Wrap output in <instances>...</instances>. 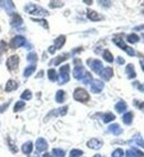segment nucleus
Here are the masks:
<instances>
[{
  "label": "nucleus",
  "mask_w": 144,
  "mask_h": 157,
  "mask_svg": "<svg viewBox=\"0 0 144 157\" xmlns=\"http://www.w3.org/2000/svg\"><path fill=\"white\" fill-rule=\"evenodd\" d=\"M23 10L29 15L33 16H41V17H45V16H49V12L42 8V7L38 6V5H34V3H27L24 6Z\"/></svg>",
  "instance_id": "nucleus-1"
},
{
  "label": "nucleus",
  "mask_w": 144,
  "mask_h": 157,
  "mask_svg": "<svg viewBox=\"0 0 144 157\" xmlns=\"http://www.w3.org/2000/svg\"><path fill=\"white\" fill-rule=\"evenodd\" d=\"M70 80V65L66 63L60 67L59 75H58V82L59 85H64Z\"/></svg>",
  "instance_id": "nucleus-2"
},
{
  "label": "nucleus",
  "mask_w": 144,
  "mask_h": 157,
  "mask_svg": "<svg viewBox=\"0 0 144 157\" xmlns=\"http://www.w3.org/2000/svg\"><path fill=\"white\" fill-rule=\"evenodd\" d=\"M73 98H74V100L79 101V103L85 104L90 100V95H89V93L85 89H83L81 87H78L75 88L74 91H73Z\"/></svg>",
  "instance_id": "nucleus-3"
},
{
  "label": "nucleus",
  "mask_w": 144,
  "mask_h": 157,
  "mask_svg": "<svg viewBox=\"0 0 144 157\" xmlns=\"http://www.w3.org/2000/svg\"><path fill=\"white\" fill-rule=\"evenodd\" d=\"M68 109H69L68 106H62V107H60V108H58V109H52L51 112L45 117V121L47 123L50 118L56 117V116H61V117H62V116H66L67 114H68Z\"/></svg>",
  "instance_id": "nucleus-4"
},
{
  "label": "nucleus",
  "mask_w": 144,
  "mask_h": 157,
  "mask_svg": "<svg viewBox=\"0 0 144 157\" xmlns=\"http://www.w3.org/2000/svg\"><path fill=\"white\" fill-rule=\"evenodd\" d=\"M19 61H20V59H19L18 55H12V56H10L7 59V63H6V66L8 68V70L9 71H16L19 67Z\"/></svg>",
  "instance_id": "nucleus-5"
},
{
  "label": "nucleus",
  "mask_w": 144,
  "mask_h": 157,
  "mask_svg": "<svg viewBox=\"0 0 144 157\" xmlns=\"http://www.w3.org/2000/svg\"><path fill=\"white\" fill-rule=\"evenodd\" d=\"M26 44H27L26 38L23 36H21V35H18V36H15L13 38H11L9 45H10V48L17 49L22 47V46H26Z\"/></svg>",
  "instance_id": "nucleus-6"
},
{
  "label": "nucleus",
  "mask_w": 144,
  "mask_h": 157,
  "mask_svg": "<svg viewBox=\"0 0 144 157\" xmlns=\"http://www.w3.org/2000/svg\"><path fill=\"white\" fill-rule=\"evenodd\" d=\"M34 148L38 153H45L48 151L49 144L43 137H39V138H37L36 143H34Z\"/></svg>",
  "instance_id": "nucleus-7"
},
{
  "label": "nucleus",
  "mask_w": 144,
  "mask_h": 157,
  "mask_svg": "<svg viewBox=\"0 0 144 157\" xmlns=\"http://www.w3.org/2000/svg\"><path fill=\"white\" fill-rule=\"evenodd\" d=\"M87 147L93 149V151H99L103 147V140L100 138H96V137L90 138L87 142Z\"/></svg>",
  "instance_id": "nucleus-8"
},
{
  "label": "nucleus",
  "mask_w": 144,
  "mask_h": 157,
  "mask_svg": "<svg viewBox=\"0 0 144 157\" xmlns=\"http://www.w3.org/2000/svg\"><path fill=\"white\" fill-rule=\"evenodd\" d=\"M88 65H89L91 69L96 74H100L101 70L103 69L102 61L99 60V59H89V60H88Z\"/></svg>",
  "instance_id": "nucleus-9"
},
{
  "label": "nucleus",
  "mask_w": 144,
  "mask_h": 157,
  "mask_svg": "<svg viewBox=\"0 0 144 157\" xmlns=\"http://www.w3.org/2000/svg\"><path fill=\"white\" fill-rule=\"evenodd\" d=\"M108 133L112 134L113 136H120L123 134V128L117 123H112L108 126Z\"/></svg>",
  "instance_id": "nucleus-10"
},
{
  "label": "nucleus",
  "mask_w": 144,
  "mask_h": 157,
  "mask_svg": "<svg viewBox=\"0 0 144 157\" xmlns=\"http://www.w3.org/2000/svg\"><path fill=\"white\" fill-rule=\"evenodd\" d=\"M103 88H104V82L99 80V79L93 80L92 84H91V91H92L93 94H99V93H101Z\"/></svg>",
  "instance_id": "nucleus-11"
},
{
  "label": "nucleus",
  "mask_w": 144,
  "mask_h": 157,
  "mask_svg": "<svg viewBox=\"0 0 144 157\" xmlns=\"http://www.w3.org/2000/svg\"><path fill=\"white\" fill-rule=\"evenodd\" d=\"M85 73L87 71H85V69H84V67L82 65H77L74 67V69H73V77L75 79H78V80H82Z\"/></svg>",
  "instance_id": "nucleus-12"
},
{
  "label": "nucleus",
  "mask_w": 144,
  "mask_h": 157,
  "mask_svg": "<svg viewBox=\"0 0 144 157\" xmlns=\"http://www.w3.org/2000/svg\"><path fill=\"white\" fill-rule=\"evenodd\" d=\"M33 148H34V145H33V143L31 140H27V142H24L22 145H21V151L23 153L24 155H31L33 151Z\"/></svg>",
  "instance_id": "nucleus-13"
},
{
  "label": "nucleus",
  "mask_w": 144,
  "mask_h": 157,
  "mask_svg": "<svg viewBox=\"0 0 144 157\" xmlns=\"http://www.w3.org/2000/svg\"><path fill=\"white\" fill-rule=\"evenodd\" d=\"M113 74H114V71L111 67H106V68H103V69L101 70V73H100L99 75L103 80L108 82V80H110V79L113 77Z\"/></svg>",
  "instance_id": "nucleus-14"
},
{
  "label": "nucleus",
  "mask_w": 144,
  "mask_h": 157,
  "mask_svg": "<svg viewBox=\"0 0 144 157\" xmlns=\"http://www.w3.org/2000/svg\"><path fill=\"white\" fill-rule=\"evenodd\" d=\"M87 17L90 19L91 21H101L104 19L102 15H100L99 12L94 11V10H91V9H88L87 11Z\"/></svg>",
  "instance_id": "nucleus-15"
},
{
  "label": "nucleus",
  "mask_w": 144,
  "mask_h": 157,
  "mask_svg": "<svg viewBox=\"0 0 144 157\" xmlns=\"http://www.w3.org/2000/svg\"><path fill=\"white\" fill-rule=\"evenodd\" d=\"M10 25H11V27L16 28V29H18L20 26H22V18L20 17L19 13H13L11 17V21H10Z\"/></svg>",
  "instance_id": "nucleus-16"
},
{
  "label": "nucleus",
  "mask_w": 144,
  "mask_h": 157,
  "mask_svg": "<svg viewBox=\"0 0 144 157\" xmlns=\"http://www.w3.org/2000/svg\"><path fill=\"white\" fill-rule=\"evenodd\" d=\"M114 109L117 114H124L128 110V104L124 101V100H119L115 106H114Z\"/></svg>",
  "instance_id": "nucleus-17"
},
{
  "label": "nucleus",
  "mask_w": 144,
  "mask_h": 157,
  "mask_svg": "<svg viewBox=\"0 0 144 157\" xmlns=\"http://www.w3.org/2000/svg\"><path fill=\"white\" fill-rule=\"evenodd\" d=\"M19 87V84L17 80H15V79H9L8 82H7L6 84V87H5V90L7 91V93H10V91H13V90H17Z\"/></svg>",
  "instance_id": "nucleus-18"
},
{
  "label": "nucleus",
  "mask_w": 144,
  "mask_h": 157,
  "mask_svg": "<svg viewBox=\"0 0 144 157\" xmlns=\"http://www.w3.org/2000/svg\"><path fill=\"white\" fill-rule=\"evenodd\" d=\"M70 57V54L69 52H64V54L60 55V56H58V57H56L53 59V60L50 63V65H54V66H58V65H60L61 63H63L64 60H67V59H69Z\"/></svg>",
  "instance_id": "nucleus-19"
},
{
  "label": "nucleus",
  "mask_w": 144,
  "mask_h": 157,
  "mask_svg": "<svg viewBox=\"0 0 144 157\" xmlns=\"http://www.w3.org/2000/svg\"><path fill=\"white\" fill-rule=\"evenodd\" d=\"M0 6L6 10L8 13H15V5L12 1H0Z\"/></svg>",
  "instance_id": "nucleus-20"
},
{
  "label": "nucleus",
  "mask_w": 144,
  "mask_h": 157,
  "mask_svg": "<svg viewBox=\"0 0 144 157\" xmlns=\"http://www.w3.org/2000/svg\"><path fill=\"white\" fill-rule=\"evenodd\" d=\"M115 115H114L113 113L111 112H108V113H104V114H101V119L104 124H110L112 121H115Z\"/></svg>",
  "instance_id": "nucleus-21"
},
{
  "label": "nucleus",
  "mask_w": 144,
  "mask_h": 157,
  "mask_svg": "<svg viewBox=\"0 0 144 157\" xmlns=\"http://www.w3.org/2000/svg\"><path fill=\"white\" fill-rule=\"evenodd\" d=\"M133 118H134V114L132 112H126L122 115V121H123L124 125H132L133 123Z\"/></svg>",
  "instance_id": "nucleus-22"
},
{
  "label": "nucleus",
  "mask_w": 144,
  "mask_h": 157,
  "mask_svg": "<svg viewBox=\"0 0 144 157\" xmlns=\"http://www.w3.org/2000/svg\"><path fill=\"white\" fill-rule=\"evenodd\" d=\"M6 140H7V145H8L9 151H11L12 154H17V153L19 151V148H18V146L16 145V143L13 142V140H12V139L10 138L9 136H7Z\"/></svg>",
  "instance_id": "nucleus-23"
},
{
  "label": "nucleus",
  "mask_w": 144,
  "mask_h": 157,
  "mask_svg": "<svg viewBox=\"0 0 144 157\" xmlns=\"http://www.w3.org/2000/svg\"><path fill=\"white\" fill-rule=\"evenodd\" d=\"M66 40H67V37L64 35H61V36L57 37L56 39H54V48L56 49H61L63 47V45L66 44Z\"/></svg>",
  "instance_id": "nucleus-24"
},
{
  "label": "nucleus",
  "mask_w": 144,
  "mask_h": 157,
  "mask_svg": "<svg viewBox=\"0 0 144 157\" xmlns=\"http://www.w3.org/2000/svg\"><path fill=\"white\" fill-rule=\"evenodd\" d=\"M112 41L115 44V45L119 47V48H121L122 50H124V52H128V49H129V46L126 45L125 42H124L123 39H121V38H117V37H114L113 39H112Z\"/></svg>",
  "instance_id": "nucleus-25"
},
{
  "label": "nucleus",
  "mask_w": 144,
  "mask_h": 157,
  "mask_svg": "<svg viewBox=\"0 0 144 157\" xmlns=\"http://www.w3.org/2000/svg\"><path fill=\"white\" fill-rule=\"evenodd\" d=\"M125 74L128 75V78L129 79H134L135 77H136V73H135V69H134V65L129 63L125 68Z\"/></svg>",
  "instance_id": "nucleus-26"
},
{
  "label": "nucleus",
  "mask_w": 144,
  "mask_h": 157,
  "mask_svg": "<svg viewBox=\"0 0 144 157\" xmlns=\"http://www.w3.org/2000/svg\"><path fill=\"white\" fill-rule=\"evenodd\" d=\"M36 69H37V66L34 65V63H32V65H29V66L26 67V69L23 70V77H26V78L30 77V76L32 75L34 71H36Z\"/></svg>",
  "instance_id": "nucleus-27"
},
{
  "label": "nucleus",
  "mask_w": 144,
  "mask_h": 157,
  "mask_svg": "<svg viewBox=\"0 0 144 157\" xmlns=\"http://www.w3.org/2000/svg\"><path fill=\"white\" fill-rule=\"evenodd\" d=\"M66 97H67V94L64 90H58L56 93V101L59 104H62L64 103V100H66Z\"/></svg>",
  "instance_id": "nucleus-28"
},
{
  "label": "nucleus",
  "mask_w": 144,
  "mask_h": 157,
  "mask_svg": "<svg viewBox=\"0 0 144 157\" xmlns=\"http://www.w3.org/2000/svg\"><path fill=\"white\" fill-rule=\"evenodd\" d=\"M51 154L53 155L54 157H66L67 156V151L64 149L60 147H56L51 151Z\"/></svg>",
  "instance_id": "nucleus-29"
},
{
  "label": "nucleus",
  "mask_w": 144,
  "mask_h": 157,
  "mask_svg": "<svg viewBox=\"0 0 144 157\" xmlns=\"http://www.w3.org/2000/svg\"><path fill=\"white\" fill-rule=\"evenodd\" d=\"M83 151L79 148H73L69 153V157H83Z\"/></svg>",
  "instance_id": "nucleus-30"
},
{
  "label": "nucleus",
  "mask_w": 144,
  "mask_h": 157,
  "mask_svg": "<svg viewBox=\"0 0 144 157\" xmlns=\"http://www.w3.org/2000/svg\"><path fill=\"white\" fill-rule=\"evenodd\" d=\"M102 56H103V59H104L105 61H108V63H113V60H114L113 55L111 54V52H110V50H108V49H105L104 52H103Z\"/></svg>",
  "instance_id": "nucleus-31"
},
{
  "label": "nucleus",
  "mask_w": 144,
  "mask_h": 157,
  "mask_svg": "<svg viewBox=\"0 0 144 157\" xmlns=\"http://www.w3.org/2000/svg\"><path fill=\"white\" fill-rule=\"evenodd\" d=\"M111 157H125V151H123L121 147L115 148V149L112 151Z\"/></svg>",
  "instance_id": "nucleus-32"
},
{
  "label": "nucleus",
  "mask_w": 144,
  "mask_h": 157,
  "mask_svg": "<svg viewBox=\"0 0 144 157\" xmlns=\"http://www.w3.org/2000/svg\"><path fill=\"white\" fill-rule=\"evenodd\" d=\"M24 107H26V103L22 101V100H19V101H17V103L15 104V106H13V112L19 113V112H21V110H23Z\"/></svg>",
  "instance_id": "nucleus-33"
},
{
  "label": "nucleus",
  "mask_w": 144,
  "mask_h": 157,
  "mask_svg": "<svg viewBox=\"0 0 144 157\" xmlns=\"http://www.w3.org/2000/svg\"><path fill=\"white\" fill-rule=\"evenodd\" d=\"M48 78H49V80H51V82H57L58 74H57V71H56V69L51 68V69L48 70Z\"/></svg>",
  "instance_id": "nucleus-34"
},
{
  "label": "nucleus",
  "mask_w": 144,
  "mask_h": 157,
  "mask_svg": "<svg viewBox=\"0 0 144 157\" xmlns=\"http://www.w3.org/2000/svg\"><path fill=\"white\" fill-rule=\"evenodd\" d=\"M126 39H128V41H129L130 44H136V42L140 41V37H139L136 33H130V35H128Z\"/></svg>",
  "instance_id": "nucleus-35"
},
{
  "label": "nucleus",
  "mask_w": 144,
  "mask_h": 157,
  "mask_svg": "<svg viewBox=\"0 0 144 157\" xmlns=\"http://www.w3.org/2000/svg\"><path fill=\"white\" fill-rule=\"evenodd\" d=\"M20 98H21V100H30L31 98H32V93H31V90H29V89H26V90L21 94Z\"/></svg>",
  "instance_id": "nucleus-36"
},
{
  "label": "nucleus",
  "mask_w": 144,
  "mask_h": 157,
  "mask_svg": "<svg viewBox=\"0 0 144 157\" xmlns=\"http://www.w3.org/2000/svg\"><path fill=\"white\" fill-rule=\"evenodd\" d=\"M82 82H83V84H85V85L91 84V82H93V80H92V75L87 71V73H85V75H84V77L82 78Z\"/></svg>",
  "instance_id": "nucleus-37"
},
{
  "label": "nucleus",
  "mask_w": 144,
  "mask_h": 157,
  "mask_svg": "<svg viewBox=\"0 0 144 157\" xmlns=\"http://www.w3.org/2000/svg\"><path fill=\"white\" fill-rule=\"evenodd\" d=\"M63 6H64L63 1H50L49 2V7L50 8H61Z\"/></svg>",
  "instance_id": "nucleus-38"
},
{
  "label": "nucleus",
  "mask_w": 144,
  "mask_h": 157,
  "mask_svg": "<svg viewBox=\"0 0 144 157\" xmlns=\"http://www.w3.org/2000/svg\"><path fill=\"white\" fill-rule=\"evenodd\" d=\"M131 149L134 151L135 155L138 157H144V151H142V149H140L139 147H136V146H131Z\"/></svg>",
  "instance_id": "nucleus-39"
},
{
  "label": "nucleus",
  "mask_w": 144,
  "mask_h": 157,
  "mask_svg": "<svg viewBox=\"0 0 144 157\" xmlns=\"http://www.w3.org/2000/svg\"><path fill=\"white\" fill-rule=\"evenodd\" d=\"M27 60L30 61V63H36L38 60V56H37L36 52H30V54H28L27 56Z\"/></svg>",
  "instance_id": "nucleus-40"
},
{
  "label": "nucleus",
  "mask_w": 144,
  "mask_h": 157,
  "mask_svg": "<svg viewBox=\"0 0 144 157\" xmlns=\"http://www.w3.org/2000/svg\"><path fill=\"white\" fill-rule=\"evenodd\" d=\"M32 21L34 22H38V24L42 25L45 29H49V25H48V21L45 20V19H32Z\"/></svg>",
  "instance_id": "nucleus-41"
},
{
  "label": "nucleus",
  "mask_w": 144,
  "mask_h": 157,
  "mask_svg": "<svg viewBox=\"0 0 144 157\" xmlns=\"http://www.w3.org/2000/svg\"><path fill=\"white\" fill-rule=\"evenodd\" d=\"M10 103H11V100H8L7 103L2 104V105H0V114H2V113H5L8 109V107L10 106Z\"/></svg>",
  "instance_id": "nucleus-42"
},
{
  "label": "nucleus",
  "mask_w": 144,
  "mask_h": 157,
  "mask_svg": "<svg viewBox=\"0 0 144 157\" xmlns=\"http://www.w3.org/2000/svg\"><path fill=\"white\" fill-rule=\"evenodd\" d=\"M6 50H7V42L3 41V40H0V56L3 52H6Z\"/></svg>",
  "instance_id": "nucleus-43"
},
{
  "label": "nucleus",
  "mask_w": 144,
  "mask_h": 157,
  "mask_svg": "<svg viewBox=\"0 0 144 157\" xmlns=\"http://www.w3.org/2000/svg\"><path fill=\"white\" fill-rule=\"evenodd\" d=\"M125 157H138V156L135 155V153L131 149V148H129V149H126L125 151Z\"/></svg>",
  "instance_id": "nucleus-44"
},
{
  "label": "nucleus",
  "mask_w": 144,
  "mask_h": 157,
  "mask_svg": "<svg viewBox=\"0 0 144 157\" xmlns=\"http://www.w3.org/2000/svg\"><path fill=\"white\" fill-rule=\"evenodd\" d=\"M111 1H99V5L102 7H110L111 6Z\"/></svg>",
  "instance_id": "nucleus-45"
},
{
  "label": "nucleus",
  "mask_w": 144,
  "mask_h": 157,
  "mask_svg": "<svg viewBox=\"0 0 144 157\" xmlns=\"http://www.w3.org/2000/svg\"><path fill=\"white\" fill-rule=\"evenodd\" d=\"M133 30L142 31V33H143V37H144V25H142V26H138V27H134L133 28Z\"/></svg>",
  "instance_id": "nucleus-46"
},
{
  "label": "nucleus",
  "mask_w": 144,
  "mask_h": 157,
  "mask_svg": "<svg viewBox=\"0 0 144 157\" xmlns=\"http://www.w3.org/2000/svg\"><path fill=\"white\" fill-rule=\"evenodd\" d=\"M134 105L136 106V107H138V108L140 109V110H144V101H141L140 104L135 103V101H134Z\"/></svg>",
  "instance_id": "nucleus-47"
},
{
  "label": "nucleus",
  "mask_w": 144,
  "mask_h": 157,
  "mask_svg": "<svg viewBox=\"0 0 144 157\" xmlns=\"http://www.w3.org/2000/svg\"><path fill=\"white\" fill-rule=\"evenodd\" d=\"M117 63H119V65H123V63H125V60H124V58H122V57H117Z\"/></svg>",
  "instance_id": "nucleus-48"
},
{
  "label": "nucleus",
  "mask_w": 144,
  "mask_h": 157,
  "mask_svg": "<svg viewBox=\"0 0 144 157\" xmlns=\"http://www.w3.org/2000/svg\"><path fill=\"white\" fill-rule=\"evenodd\" d=\"M56 50H57V49L54 48V46H50V47H49V49H48V52H50V54H54V52H56Z\"/></svg>",
  "instance_id": "nucleus-49"
},
{
  "label": "nucleus",
  "mask_w": 144,
  "mask_h": 157,
  "mask_svg": "<svg viewBox=\"0 0 144 157\" xmlns=\"http://www.w3.org/2000/svg\"><path fill=\"white\" fill-rule=\"evenodd\" d=\"M42 157H54V156L51 154V153H48V151H45V153H43Z\"/></svg>",
  "instance_id": "nucleus-50"
},
{
  "label": "nucleus",
  "mask_w": 144,
  "mask_h": 157,
  "mask_svg": "<svg viewBox=\"0 0 144 157\" xmlns=\"http://www.w3.org/2000/svg\"><path fill=\"white\" fill-rule=\"evenodd\" d=\"M139 90L140 91H142V93H144V84H142V85H140V86H139Z\"/></svg>",
  "instance_id": "nucleus-51"
},
{
  "label": "nucleus",
  "mask_w": 144,
  "mask_h": 157,
  "mask_svg": "<svg viewBox=\"0 0 144 157\" xmlns=\"http://www.w3.org/2000/svg\"><path fill=\"white\" fill-rule=\"evenodd\" d=\"M29 157H42V156H40L39 153H38V154H31V155H29Z\"/></svg>",
  "instance_id": "nucleus-52"
},
{
  "label": "nucleus",
  "mask_w": 144,
  "mask_h": 157,
  "mask_svg": "<svg viewBox=\"0 0 144 157\" xmlns=\"http://www.w3.org/2000/svg\"><path fill=\"white\" fill-rule=\"evenodd\" d=\"M141 65H142V70H143V71H144V60H141Z\"/></svg>",
  "instance_id": "nucleus-53"
},
{
  "label": "nucleus",
  "mask_w": 144,
  "mask_h": 157,
  "mask_svg": "<svg viewBox=\"0 0 144 157\" xmlns=\"http://www.w3.org/2000/svg\"><path fill=\"white\" fill-rule=\"evenodd\" d=\"M84 3H87V5H92V1H87V0H84Z\"/></svg>",
  "instance_id": "nucleus-54"
},
{
  "label": "nucleus",
  "mask_w": 144,
  "mask_h": 157,
  "mask_svg": "<svg viewBox=\"0 0 144 157\" xmlns=\"http://www.w3.org/2000/svg\"><path fill=\"white\" fill-rule=\"evenodd\" d=\"M92 157H102V156H101L100 154H95V155H93Z\"/></svg>",
  "instance_id": "nucleus-55"
},
{
  "label": "nucleus",
  "mask_w": 144,
  "mask_h": 157,
  "mask_svg": "<svg viewBox=\"0 0 144 157\" xmlns=\"http://www.w3.org/2000/svg\"><path fill=\"white\" fill-rule=\"evenodd\" d=\"M0 31H1V28H0Z\"/></svg>",
  "instance_id": "nucleus-56"
}]
</instances>
